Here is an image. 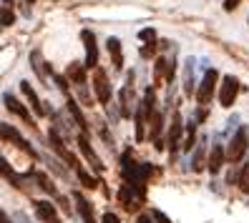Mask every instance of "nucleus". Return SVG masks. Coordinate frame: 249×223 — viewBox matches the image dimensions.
<instances>
[{
  "label": "nucleus",
  "instance_id": "1",
  "mask_svg": "<svg viewBox=\"0 0 249 223\" xmlns=\"http://www.w3.org/2000/svg\"><path fill=\"white\" fill-rule=\"evenodd\" d=\"M154 108H156V91L154 88H146L143 100L139 103V111H136V141L139 143L146 138V121H149Z\"/></svg>",
  "mask_w": 249,
  "mask_h": 223
},
{
  "label": "nucleus",
  "instance_id": "2",
  "mask_svg": "<svg viewBox=\"0 0 249 223\" xmlns=\"http://www.w3.org/2000/svg\"><path fill=\"white\" fill-rule=\"evenodd\" d=\"M247 148H249V128H247V126H239V130L234 133V138H231L229 148L224 151V158L231 160V163H237V160L244 158Z\"/></svg>",
  "mask_w": 249,
  "mask_h": 223
},
{
  "label": "nucleus",
  "instance_id": "3",
  "mask_svg": "<svg viewBox=\"0 0 249 223\" xmlns=\"http://www.w3.org/2000/svg\"><path fill=\"white\" fill-rule=\"evenodd\" d=\"M0 138L8 141V143H13V145H18L20 151H23V153H28L31 158H38V151H36V148H33L31 143H28V141L20 136L18 128H13L10 123H0Z\"/></svg>",
  "mask_w": 249,
  "mask_h": 223
},
{
  "label": "nucleus",
  "instance_id": "4",
  "mask_svg": "<svg viewBox=\"0 0 249 223\" xmlns=\"http://www.w3.org/2000/svg\"><path fill=\"white\" fill-rule=\"evenodd\" d=\"M237 93H239V80L234 76H224L222 85H219V103H222V108H231L234 100H237Z\"/></svg>",
  "mask_w": 249,
  "mask_h": 223
},
{
  "label": "nucleus",
  "instance_id": "5",
  "mask_svg": "<svg viewBox=\"0 0 249 223\" xmlns=\"http://www.w3.org/2000/svg\"><path fill=\"white\" fill-rule=\"evenodd\" d=\"M216 80H219V73H216L214 68H209L207 73H204L201 85H199V91H196V100H199V106H207V103L212 100L214 88H216Z\"/></svg>",
  "mask_w": 249,
  "mask_h": 223
},
{
  "label": "nucleus",
  "instance_id": "6",
  "mask_svg": "<svg viewBox=\"0 0 249 223\" xmlns=\"http://www.w3.org/2000/svg\"><path fill=\"white\" fill-rule=\"evenodd\" d=\"M93 91H96V98L101 100V106H106L111 100V83H108V76L104 68L93 70Z\"/></svg>",
  "mask_w": 249,
  "mask_h": 223
},
{
  "label": "nucleus",
  "instance_id": "7",
  "mask_svg": "<svg viewBox=\"0 0 249 223\" xmlns=\"http://www.w3.org/2000/svg\"><path fill=\"white\" fill-rule=\"evenodd\" d=\"M48 138H51V145H53V151H55L58 156H61V158H63V160L68 163L71 168H76V171H78V168H81V160H78V158H76V156H73V153L68 151V148H66L63 138L58 136V130H51V133H48Z\"/></svg>",
  "mask_w": 249,
  "mask_h": 223
},
{
  "label": "nucleus",
  "instance_id": "8",
  "mask_svg": "<svg viewBox=\"0 0 249 223\" xmlns=\"http://www.w3.org/2000/svg\"><path fill=\"white\" fill-rule=\"evenodd\" d=\"M81 38H83V43H86V63H83V68H93V70H96V65H98V46H96V35H93L91 31H83Z\"/></svg>",
  "mask_w": 249,
  "mask_h": 223
},
{
  "label": "nucleus",
  "instance_id": "9",
  "mask_svg": "<svg viewBox=\"0 0 249 223\" xmlns=\"http://www.w3.org/2000/svg\"><path fill=\"white\" fill-rule=\"evenodd\" d=\"M119 103H121V115L131 118V108H134V70L128 73V80H126L124 91L119 96Z\"/></svg>",
  "mask_w": 249,
  "mask_h": 223
},
{
  "label": "nucleus",
  "instance_id": "10",
  "mask_svg": "<svg viewBox=\"0 0 249 223\" xmlns=\"http://www.w3.org/2000/svg\"><path fill=\"white\" fill-rule=\"evenodd\" d=\"M3 100H5V106H8V111H10V113L20 115V121H25L28 126H33V128H36V123H33V115L28 113V108L23 106V103H20L16 96H13V93H5V96H3Z\"/></svg>",
  "mask_w": 249,
  "mask_h": 223
},
{
  "label": "nucleus",
  "instance_id": "11",
  "mask_svg": "<svg viewBox=\"0 0 249 223\" xmlns=\"http://www.w3.org/2000/svg\"><path fill=\"white\" fill-rule=\"evenodd\" d=\"M146 126H151V141H154V145H156V151H161V148H164V143H161L159 133H161V126H164V113H161L159 108H154L151 115H149V121H146Z\"/></svg>",
  "mask_w": 249,
  "mask_h": 223
},
{
  "label": "nucleus",
  "instance_id": "12",
  "mask_svg": "<svg viewBox=\"0 0 249 223\" xmlns=\"http://www.w3.org/2000/svg\"><path fill=\"white\" fill-rule=\"evenodd\" d=\"M36 216L43 221V223H61L58 221V211H55V206L51 201H36Z\"/></svg>",
  "mask_w": 249,
  "mask_h": 223
},
{
  "label": "nucleus",
  "instance_id": "13",
  "mask_svg": "<svg viewBox=\"0 0 249 223\" xmlns=\"http://www.w3.org/2000/svg\"><path fill=\"white\" fill-rule=\"evenodd\" d=\"M78 148H81V153L86 156V160L91 163V168H93L96 173L104 171V163H101V158L96 156V151L91 148V143H89V138H86V136H78Z\"/></svg>",
  "mask_w": 249,
  "mask_h": 223
},
{
  "label": "nucleus",
  "instance_id": "14",
  "mask_svg": "<svg viewBox=\"0 0 249 223\" xmlns=\"http://www.w3.org/2000/svg\"><path fill=\"white\" fill-rule=\"evenodd\" d=\"M73 201H76V206H78V216H81L83 223H98L96 221V211H93V206H91L89 198H83L81 193H73Z\"/></svg>",
  "mask_w": 249,
  "mask_h": 223
},
{
  "label": "nucleus",
  "instance_id": "15",
  "mask_svg": "<svg viewBox=\"0 0 249 223\" xmlns=\"http://www.w3.org/2000/svg\"><path fill=\"white\" fill-rule=\"evenodd\" d=\"M181 130H184V121H181V113L177 111L174 118H171V128H169V148H171V153H177V148H179Z\"/></svg>",
  "mask_w": 249,
  "mask_h": 223
},
{
  "label": "nucleus",
  "instance_id": "16",
  "mask_svg": "<svg viewBox=\"0 0 249 223\" xmlns=\"http://www.w3.org/2000/svg\"><path fill=\"white\" fill-rule=\"evenodd\" d=\"M20 91H23V96L28 98V103H31V108H33V111H36L38 115H46V113H48V108H46V106H43V103H40V98L36 96L33 85L28 83V80H20Z\"/></svg>",
  "mask_w": 249,
  "mask_h": 223
},
{
  "label": "nucleus",
  "instance_id": "17",
  "mask_svg": "<svg viewBox=\"0 0 249 223\" xmlns=\"http://www.w3.org/2000/svg\"><path fill=\"white\" fill-rule=\"evenodd\" d=\"M136 198H141V193H136L128 183H124V186H121V191H119V201L124 203L126 211H136V208H139V206H136V203H139Z\"/></svg>",
  "mask_w": 249,
  "mask_h": 223
},
{
  "label": "nucleus",
  "instance_id": "18",
  "mask_svg": "<svg viewBox=\"0 0 249 223\" xmlns=\"http://www.w3.org/2000/svg\"><path fill=\"white\" fill-rule=\"evenodd\" d=\"M224 148L222 145H212V153H209V163H207V168H209V173H219L222 171V166H224Z\"/></svg>",
  "mask_w": 249,
  "mask_h": 223
},
{
  "label": "nucleus",
  "instance_id": "19",
  "mask_svg": "<svg viewBox=\"0 0 249 223\" xmlns=\"http://www.w3.org/2000/svg\"><path fill=\"white\" fill-rule=\"evenodd\" d=\"M31 175L36 178V183L43 188V191H46L48 193V196H55V198H61V193H58V188L53 186V181H51V178L46 175V173H43V171H31Z\"/></svg>",
  "mask_w": 249,
  "mask_h": 223
},
{
  "label": "nucleus",
  "instance_id": "20",
  "mask_svg": "<svg viewBox=\"0 0 249 223\" xmlns=\"http://www.w3.org/2000/svg\"><path fill=\"white\" fill-rule=\"evenodd\" d=\"M106 48H108V53H111L113 65L121 70V68H124V50H121V40H119V38H108Z\"/></svg>",
  "mask_w": 249,
  "mask_h": 223
},
{
  "label": "nucleus",
  "instance_id": "21",
  "mask_svg": "<svg viewBox=\"0 0 249 223\" xmlns=\"http://www.w3.org/2000/svg\"><path fill=\"white\" fill-rule=\"evenodd\" d=\"M0 175H5L8 181H10V186H13V188H23L20 175H18L16 171H13V168H10V163H8L5 158H0Z\"/></svg>",
  "mask_w": 249,
  "mask_h": 223
},
{
  "label": "nucleus",
  "instance_id": "22",
  "mask_svg": "<svg viewBox=\"0 0 249 223\" xmlns=\"http://www.w3.org/2000/svg\"><path fill=\"white\" fill-rule=\"evenodd\" d=\"M66 106H68V111H71V115H73V121L81 126L83 136H86V133H89V123H86V118H83V113H81V108H78V103L73 100V98H68V100H66Z\"/></svg>",
  "mask_w": 249,
  "mask_h": 223
},
{
  "label": "nucleus",
  "instance_id": "23",
  "mask_svg": "<svg viewBox=\"0 0 249 223\" xmlns=\"http://www.w3.org/2000/svg\"><path fill=\"white\" fill-rule=\"evenodd\" d=\"M13 23H16V13H13V3H10V0H5V3L0 5V25H3V28H10Z\"/></svg>",
  "mask_w": 249,
  "mask_h": 223
},
{
  "label": "nucleus",
  "instance_id": "24",
  "mask_svg": "<svg viewBox=\"0 0 249 223\" xmlns=\"http://www.w3.org/2000/svg\"><path fill=\"white\" fill-rule=\"evenodd\" d=\"M66 76L73 80V83H76V85H81V83H86V70H83V65L81 63H71L68 65V73H66Z\"/></svg>",
  "mask_w": 249,
  "mask_h": 223
},
{
  "label": "nucleus",
  "instance_id": "25",
  "mask_svg": "<svg viewBox=\"0 0 249 223\" xmlns=\"http://www.w3.org/2000/svg\"><path fill=\"white\" fill-rule=\"evenodd\" d=\"M192 73H194V61L189 58L186 61V76H184V91H186V96H192V91H194V78H192Z\"/></svg>",
  "mask_w": 249,
  "mask_h": 223
},
{
  "label": "nucleus",
  "instance_id": "26",
  "mask_svg": "<svg viewBox=\"0 0 249 223\" xmlns=\"http://www.w3.org/2000/svg\"><path fill=\"white\" fill-rule=\"evenodd\" d=\"M31 61H33V70L38 73V78L43 80V78H46V65H43V58L38 55V50L31 53Z\"/></svg>",
  "mask_w": 249,
  "mask_h": 223
},
{
  "label": "nucleus",
  "instance_id": "27",
  "mask_svg": "<svg viewBox=\"0 0 249 223\" xmlns=\"http://www.w3.org/2000/svg\"><path fill=\"white\" fill-rule=\"evenodd\" d=\"M166 68H169V61H164V58H156V68H154L156 83H161V78H166Z\"/></svg>",
  "mask_w": 249,
  "mask_h": 223
},
{
  "label": "nucleus",
  "instance_id": "28",
  "mask_svg": "<svg viewBox=\"0 0 249 223\" xmlns=\"http://www.w3.org/2000/svg\"><path fill=\"white\" fill-rule=\"evenodd\" d=\"M76 173H78V181H81V183H83L86 188H96V186H98V181H96V178H93V175H91L89 171H83V168H78Z\"/></svg>",
  "mask_w": 249,
  "mask_h": 223
},
{
  "label": "nucleus",
  "instance_id": "29",
  "mask_svg": "<svg viewBox=\"0 0 249 223\" xmlns=\"http://www.w3.org/2000/svg\"><path fill=\"white\" fill-rule=\"evenodd\" d=\"M194 136H196V123H189L186 126V141H184V151H192L194 148Z\"/></svg>",
  "mask_w": 249,
  "mask_h": 223
},
{
  "label": "nucleus",
  "instance_id": "30",
  "mask_svg": "<svg viewBox=\"0 0 249 223\" xmlns=\"http://www.w3.org/2000/svg\"><path fill=\"white\" fill-rule=\"evenodd\" d=\"M239 188H242L244 193H249V163H244V168H242V173H239Z\"/></svg>",
  "mask_w": 249,
  "mask_h": 223
},
{
  "label": "nucleus",
  "instance_id": "31",
  "mask_svg": "<svg viewBox=\"0 0 249 223\" xmlns=\"http://www.w3.org/2000/svg\"><path fill=\"white\" fill-rule=\"evenodd\" d=\"M139 40H143V43H156V31H154V28H143V31L139 33Z\"/></svg>",
  "mask_w": 249,
  "mask_h": 223
},
{
  "label": "nucleus",
  "instance_id": "32",
  "mask_svg": "<svg viewBox=\"0 0 249 223\" xmlns=\"http://www.w3.org/2000/svg\"><path fill=\"white\" fill-rule=\"evenodd\" d=\"M154 53H156V43H146L141 48V58H154Z\"/></svg>",
  "mask_w": 249,
  "mask_h": 223
},
{
  "label": "nucleus",
  "instance_id": "33",
  "mask_svg": "<svg viewBox=\"0 0 249 223\" xmlns=\"http://www.w3.org/2000/svg\"><path fill=\"white\" fill-rule=\"evenodd\" d=\"M101 221H104V223H121V221H119V216L111 213V211H108V213H104V218H101Z\"/></svg>",
  "mask_w": 249,
  "mask_h": 223
},
{
  "label": "nucleus",
  "instance_id": "34",
  "mask_svg": "<svg viewBox=\"0 0 249 223\" xmlns=\"http://www.w3.org/2000/svg\"><path fill=\"white\" fill-rule=\"evenodd\" d=\"M237 5H239V0H224V10H229V13L237 8Z\"/></svg>",
  "mask_w": 249,
  "mask_h": 223
},
{
  "label": "nucleus",
  "instance_id": "35",
  "mask_svg": "<svg viewBox=\"0 0 249 223\" xmlns=\"http://www.w3.org/2000/svg\"><path fill=\"white\" fill-rule=\"evenodd\" d=\"M154 218H156L159 223H171V221H169V218H166L164 213H161V211H154Z\"/></svg>",
  "mask_w": 249,
  "mask_h": 223
},
{
  "label": "nucleus",
  "instance_id": "36",
  "mask_svg": "<svg viewBox=\"0 0 249 223\" xmlns=\"http://www.w3.org/2000/svg\"><path fill=\"white\" fill-rule=\"evenodd\" d=\"M0 223H13V221L5 216V211H3V208H0Z\"/></svg>",
  "mask_w": 249,
  "mask_h": 223
},
{
  "label": "nucleus",
  "instance_id": "37",
  "mask_svg": "<svg viewBox=\"0 0 249 223\" xmlns=\"http://www.w3.org/2000/svg\"><path fill=\"white\" fill-rule=\"evenodd\" d=\"M136 223H154V221H151L149 216H139V221H136Z\"/></svg>",
  "mask_w": 249,
  "mask_h": 223
},
{
  "label": "nucleus",
  "instance_id": "38",
  "mask_svg": "<svg viewBox=\"0 0 249 223\" xmlns=\"http://www.w3.org/2000/svg\"><path fill=\"white\" fill-rule=\"evenodd\" d=\"M25 3H36V0H25Z\"/></svg>",
  "mask_w": 249,
  "mask_h": 223
}]
</instances>
